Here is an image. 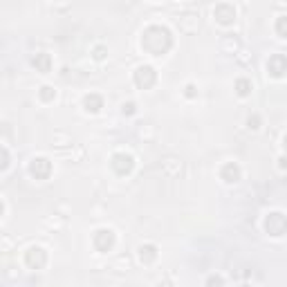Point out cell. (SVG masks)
Masks as SVG:
<instances>
[{"label":"cell","instance_id":"17","mask_svg":"<svg viewBox=\"0 0 287 287\" xmlns=\"http://www.w3.org/2000/svg\"><path fill=\"white\" fill-rule=\"evenodd\" d=\"M206 287H222V276H211L206 281Z\"/></svg>","mask_w":287,"mask_h":287},{"label":"cell","instance_id":"9","mask_svg":"<svg viewBox=\"0 0 287 287\" xmlns=\"http://www.w3.org/2000/svg\"><path fill=\"white\" fill-rule=\"evenodd\" d=\"M25 263L30 265L32 270H41L43 265L47 263V256L41 247H32V249H27V253H25Z\"/></svg>","mask_w":287,"mask_h":287},{"label":"cell","instance_id":"4","mask_svg":"<svg viewBox=\"0 0 287 287\" xmlns=\"http://www.w3.org/2000/svg\"><path fill=\"white\" fill-rule=\"evenodd\" d=\"M155 81H157V72L152 70L151 65H141V68H137L135 72V83L139 85V88L148 90L155 85Z\"/></svg>","mask_w":287,"mask_h":287},{"label":"cell","instance_id":"19","mask_svg":"<svg viewBox=\"0 0 287 287\" xmlns=\"http://www.w3.org/2000/svg\"><path fill=\"white\" fill-rule=\"evenodd\" d=\"M103 56H106V47H94V59L101 61Z\"/></svg>","mask_w":287,"mask_h":287},{"label":"cell","instance_id":"8","mask_svg":"<svg viewBox=\"0 0 287 287\" xmlns=\"http://www.w3.org/2000/svg\"><path fill=\"white\" fill-rule=\"evenodd\" d=\"M30 173L36 180H45V177H50V173H52V164H50L45 157H36V159H32Z\"/></svg>","mask_w":287,"mask_h":287},{"label":"cell","instance_id":"18","mask_svg":"<svg viewBox=\"0 0 287 287\" xmlns=\"http://www.w3.org/2000/svg\"><path fill=\"white\" fill-rule=\"evenodd\" d=\"M247 123H249V128H253V130H256L258 126H260V117H258V115H252V117L247 119Z\"/></svg>","mask_w":287,"mask_h":287},{"label":"cell","instance_id":"3","mask_svg":"<svg viewBox=\"0 0 287 287\" xmlns=\"http://www.w3.org/2000/svg\"><path fill=\"white\" fill-rule=\"evenodd\" d=\"M110 166L115 169L117 175H128L130 170L135 169V159H133V155H128V152H117V155H112Z\"/></svg>","mask_w":287,"mask_h":287},{"label":"cell","instance_id":"10","mask_svg":"<svg viewBox=\"0 0 287 287\" xmlns=\"http://www.w3.org/2000/svg\"><path fill=\"white\" fill-rule=\"evenodd\" d=\"M242 175V170L238 164H234V162H229V164L222 166V170H220V177H222L224 182H229V184H234V182H238Z\"/></svg>","mask_w":287,"mask_h":287},{"label":"cell","instance_id":"24","mask_svg":"<svg viewBox=\"0 0 287 287\" xmlns=\"http://www.w3.org/2000/svg\"><path fill=\"white\" fill-rule=\"evenodd\" d=\"M242 287H252V285H242Z\"/></svg>","mask_w":287,"mask_h":287},{"label":"cell","instance_id":"20","mask_svg":"<svg viewBox=\"0 0 287 287\" xmlns=\"http://www.w3.org/2000/svg\"><path fill=\"white\" fill-rule=\"evenodd\" d=\"M123 112H126V115H133V112H135V103H126V106H123Z\"/></svg>","mask_w":287,"mask_h":287},{"label":"cell","instance_id":"7","mask_svg":"<svg viewBox=\"0 0 287 287\" xmlns=\"http://www.w3.org/2000/svg\"><path fill=\"white\" fill-rule=\"evenodd\" d=\"M213 16L218 18L220 25H231L236 20V9H234V5H229V2H220V5L213 9Z\"/></svg>","mask_w":287,"mask_h":287},{"label":"cell","instance_id":"2","mask_svg":"<svg viewBox=\"0 0 287 287\" xmlns=\"http://www.w3.org/2000/svg\"><path fill=\"white\" fill-rule=\"evenodd\" d=\"M265 231H267L270 236H274V238L287 234V218L278 211L270 213V216L265 218Z\"/></svg>","mask_w":287,"mask_h":287},{"label":"cell","instance_id":"11","mask_svg":"<svg viewBox=\"0 0 287 287\" xmlns=\"http://www.w3.org/2000/svg\"><path fill=\"white\" fill-rule=\"evenodd\" d=\"M32 63H34V68L38 72H50L52 70V59H50V54H45V52H41V54H36L34 59H32Z\"/></svg>","mask_w":287,"mask_h":287},{"label":"cell","instance_id":"14","mask_svg":"<svg viewBox=\"0 0 287 287\" xmlns=\"http://www.w3.org/2000/svg\"><path fill=\"white\" fill-rule=\"evenodd\" d=\"M236 92L240 94V97H247V94L252 92V81L249 79H238L236 81Z\"/></svg>","mask_w":287,"mask_h":287},{"label":"cell","instance_id":"12","mask_svg":"<svg viewBox=\"0 0 287 287\" xmlns=\"http://www.w3.org/2000/svg\"><path fill=\"white\" fill-rule=\"evenodd\" d=\"M83 106H85V110L88 112H99L101 108H103V99H101L99 94H88L85 99H83Z\"/></svg>","mask_w":287,"mask_h":287},{"label":"cell","instance_id":"5","mask_svg":"<svg viewBox=\"0 0 287 287\" xmlns=\"http://www.w3.org/2000/svg\"><path fill=\"white\" fill-rule=\"evenodd\" d=\"M92 242L99 252H110L112 247H115V234H112L110 229H99V231L94 234Z\"/></svg>","mask_w":287,"mask_h":287},{"label":"cell","instance_id":"15","mask_svg":"<svg viewBox=\"0 0 287 287\" xmlns=\"http://www.w3.org/2000/svg\"><path fill=\"white\" fill-rule=\"evenodd\" d=\"M276 34L287 38V16H281L278 20H276Z\"/></svg>","mask_w":287,"mask_h":287},{"label":"cell","instance_id":"13","mask_svg":"<svg viewBox=\"0 0 287 287\" xmlns=\"http://www.w3.org/2000/svg\"><path fill=\"white\" fill-rule=\"evenodd\" d=\"M139 258L144 263H152L157 258V247L155 245H141L139 247Z\"/></svg>","mask_w":287,"mask_h":287},{"label":"cell","instance_id":"23","mask_svg":"<svg viewBox=\"0 0 287 287\" xmlns=\"http://www.w3.org/2000/svg\"><path fill=\"white\" fill-rule=\"evenodd\" d=\"M283 146H285V151H287V135H285V139H283Z\"/></svg>","mask_w":287,"mask_h":287},{"label":"cell","instance_id":"21","mask_svg":"<svg viewBox=\"0 0 287 287\" xmlns=\"http://www.w3.org/2000/svg\"><path fill=\"white\" fill-rule=\"evenodd\" d=\"M186 97H195V85H186Z\"/></svg>","mask_w":287,"mask_h":287},{"label":"cell","instance_id":"6","mask_svg":"<svg viewBox=\"0 0 287 287\" xmlns=\"http://www.w3.org/2000/svg\"><path fill=\"white\" fill-rule=\"evenodd\" d=\"M267 72H270L271 76H276V79H281L287 72V56H283V54L270 56V61H267Z\"/></svg>","mask_w":287,"mask_h":287},{"label":"cell","instance_id":"1","mask_svg":"<svg viewBox=\"0 0 287 287\" xmlns=\"http://www.w3.org/2000/svg\"><path fill=\"white\" fill-rule=\"evenodd\" d=\"M141 47L152 56H162L173 47V36L162 25H151L141 34Z\"/></svg>","mask_w":287,"mask_h":287},{"label":"cell","instance_id":"22","mask_svg":"<svg viewBox=\"0 0 287 287\" xmlns=\"http://www.w3.org/2000/svg\"><path fill=\"white\" fill-rule=\"evenodd\" d=\"M278 162H281V169H285V166H287V159H285V157L278 159Z\"/></svg>","mask_w":287,"mask_h":287},{"label":"cell","instance_id":"16","mask_svg":"<svg viewBox=\"0 0 287 287\" xmlns=\"http://www.w3.org/2000/svg\"><path fill=\"white\" fill-rule=\"evenodd\" d=\"M54 97H56V92H54V88H50V85H45V88H41V99H43V101H52Z\"/></svg>","mask_w":287,"mask_h":287}]
</instances>
